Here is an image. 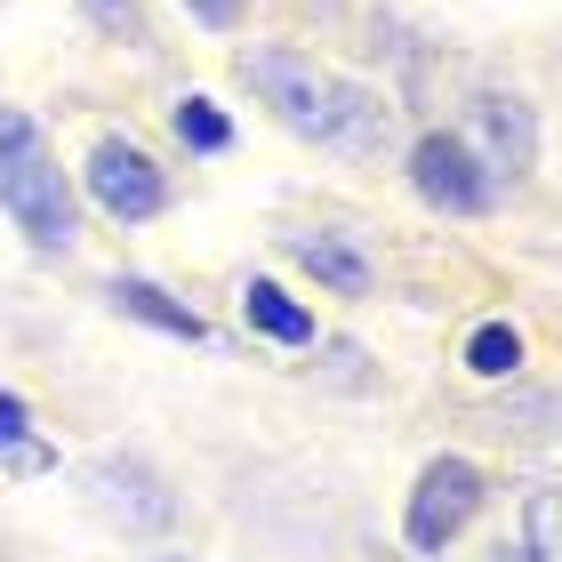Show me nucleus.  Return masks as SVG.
I'll use <instances>...</instances> for the list:
<instances>
[{"mask_svg":"<svg viewBox=\"0 0 562 562\" xmlns=\"http://www.w3.org/2000/svg\"><path fill=\"white\" fill-rule=\"evenodd\" d=\"M411 186H418V201H434V210H450V217H482L491 193H498V177L482 169V153L467 137H418L411 145Z\"/></svg>","mask_w":562,"mask_h":562,"instance_id":"39448f33","label":"nucleus"},{"mask_svg":"<svg viewBox=\"0 0 562 562\" xmlns=\"http://www.w3.org/2000/svg\"><path fill=\"white\" fill-rule=\"evenodd\" d=\"M241 314H249V329H266L273 346H314V314H305L290 290H273V281H249Z\"/></svg>","mask_w":562,"mask_h":562,"instance_id":"9d476101","label":"nucleus"},{"mask_svg":"<svg viewBox=\"0 0 562 562\" xmlns=\"http://www.w3.org/2000/svg\"><path fill=\"white\" fill-rule=\"evenodd\" d=\"M177 137H186V153H225L234 145V130H225V113L210 97H186V105H177Z\"/></svg>","mask_w":562,"mask_h":562,"instance_id":"ddd939ff","label":"nucleus"},{"mask_svg":"<svg viewBox=\"0 0 562 562\" xmlns=\"http://www.w3.org/2000/svg\"><path fill=\"white\" fill-rule=\"evenodd\" d=\"M81 482H89V498L105 506L121 530H169V522H177L169 482L153 474V467H137V458H89Z\"/></svg>","mask_w":562,"mask_h":562,"instance_id":"423d86ee","label":"nucleus"},{"mask_svg":"<svg viewBox=\"0 0 562 562\" xmlns=\"http://www.w3.org/2000/svg\"><path fill=\"white\" fill-rule=\"evenodd\" d=\"M81 186H89V201L105 217H121V225H145V217H161V201H169V177L153 169V153H137L130 137H105L89 153V169H81Z\"/></svg>","mask_w":562,"mask_h":562,"instance_id":"20e7f679","label":"nucleus"},{"mask_svg":"<svg viewBox=\"0 0 562 562\" xmlns=\"http://www.w3.org/2000/svg\"><path fill=\"white\" fill-rule=\"evenodd\" d=\"M241 81L273 105L281 130H297L314 145H378L386 137V105L370 89L338 81V72H322L314 57H297V48H249Z\"/></svg>","mask_w":562,"mask_h":562,"instance_id":"f257e3e1","label":"nucleus"},{"mask_svg":"<svg viewBox=\"0 0 562 562\" xmlns=\"http://www.w3.org/2000/svg\"><path fill=\"white\" fill-rule=\"evenodd\" d=\"M482 562H530V554L522 547H498V554H482Z\"/></svg>","mask_w":562,"mask_h":562,"instance_id":"f3484780","label":"nucleus"},{"mask_svg":"<svg viewBox=\"0 0 562 562\" xmlns=\"http://www.w3.org/2000/svg\"><path fill=\"white\" fill-rule=\"evenodd\" d=\"M530 562H554V491H530Z\"/></svg>","mask_w":562,"mask_h":562,"instance_id":"2eb2a0df","label":"nucleus"},{"mask_svg":"<svg viewBox=\"0 0 562 562\" xmlns=\"http://www.w3.org/2000/svg\"><path fill=\"white\" fill-rule=\"evenodd\" d=\"M474 130H482V145H491V161L482 169H530V113L515 105V97H474Z\"/></svg>","mask_w":562,"mask_h":562,"instance_id":"6e6552de","label":"nucleus"},{"mask_svg":"<svg viewBox=\"0 0 562 562\" xmlns=\"http://www.w3.org/2000/svg\"><path fill=\"white\" fill-rule=\"evenodd\" d=\"M515 362H522V338H515L506 322H482L474 346H467V370H474V378H515Z\"/></svg>","mask_w":562,"mask_h":562,"instance_id":"9b49d317","label":"nucleus"},{"mask_svg":"<svg viewBox=\"0 0 562 562\" xmlns=\"http://www.w3.org/2000/svg\"><path fill=\"white\" fill-rule=\"evenodd\" d=\"M186 9L210 24V33H234V24H241V0H186Z\"/></svg>","mask_w":562,"mask_h":562,"instance_id":"dca6fc26","label":"nucleus"},{"mask_svg":"<svg viewBox=\"0 0 562 562\" xmlns=\"http://www.w3.org/2000/svg\"><path fill=\"white\" fill-rule=\"evenodd\" d=\"M0 210L24 225L33 249L72 241V186H65L48 137H41V121H24L16 105H0Z\"/></svg>","mask_w":562,"mask_h":562,"instance_id":"f03ea898","label":"nucleus"},{"mask_svg":"<svg viewBox=\"0 0 562 562\" xmlns=\"http://www.w3.org/2000/svg\"><path fill=\"white\" fill-rule=\"evenodd\" d=\"M161 562H186V554H161Z\"/></svg>","mask_w":562,"mask_h":562,"instance_id":"a211bd4d","label":"nucleus"},{"mask_svg":"<svg viewBox=\"0 0 562 562\" xmlns=\"http://www.w3.org/2000/svg\"><path fill=\"white\" fill-rule=\"evenodd\" d=\"M290 258L314 273V281H329L338 297H362L370 290V258L353 249V234H329V225H305V234H290Z\"/></svg>","mask_w":562,"mask_h":562,"instance_id":"0eeeda50","label":"nucleus"},{"mask_svg":"<svg viewBox=\"0 0 562 562\" xmlns=\"http://www.w3.org/2000/svg\"><path fill=\"white\" fill-rule=\"evenodd\" d=\"M474 506H482V467H474V458H434V467L418 474V491H411L402 539H411L418 554H442L458 530H467Z\"/></svg>","mask_w":562,"mask_h":562,"instance_id":"7ed1b4c3","label":"nucleus"},{"mask_svg":"<svg viewBox=\"0 0 562 562\" xmlns=\"http://www.w3.org/2000/svg\"><path fill=\"white\" fill-rule=\"evenodd\" d=\"M81 16L105 24V33H121V41H145V9L137 0H81Z\"/></svg>","mask_w":562,"mask_h":562,"instance_id":"4468645a","label":"nucleus"},{"mask_svg":"<svg viewBox=\"0 0 562 562\" xmlns=\"http://www.w3.org/2000/svg\"><path fill=\"white\" fill-rule=\"evenodd\" d=\"M105 297L121 305V314H137V322H153V329H169V338H186V346H201V338H210L193 305H177L169 290H153V281H137V273H121V281H113Z\"/></svg>","mask_w":562,"mask_h":562,"instance_id":"1a4fd4ad","label":"nucleus"},{"mask_svg":"<svg viewBox=\"0 0 562 562\" xmlns=\"http://www.w3.org/2000/svg\"><path fill=\"white\" fill-rule=\"evenodd\" d=\"M0 467H48L41 442H33V411L16 394H0Z\"/></svg>","mask_w":562,"mask_h":562,"instance_id":"f8f14e48","label":"nucleus"}]
</instances>
